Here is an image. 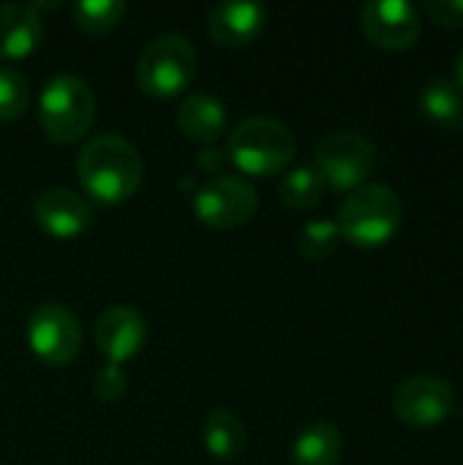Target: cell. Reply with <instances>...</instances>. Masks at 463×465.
Masks as SVG:
<instances>
[{
	"label": "cell",
	"instance_id": "cell-11",
	"mask_svg": "<svg viewBox=\"0 0 463 465\" xmlns=\"http://www.w3.org/2000/svg\"><path fill=\"white\" fill-rule=\"evenodd\" d=\"M147 343V324L131 305H112L96 322V346L112 365L134 360Z\"/></svg>",
	"mask_w": 463,
	"mask_h": 465
},
{
	"label": "cell",
	"instance_id": "cell-7",
	"mask_svg": "<svg viewBox=\"0 0 463 465\" xmlns=\"http://www.w3.org/2000/svg\"><path fill=\"white\" fill-rule=\"evenodd\" d=\"M257 191L235 174H216L191 196L194 215L210 229H235L248 223L257 213Z\"/></svg>",
	"mask_w": 463,
	"mask_h": 465
},
{
	"label": "cell",
	"instance_id": "cell-5",
	"mask_svg": "<svg viewBox=\"0 0 463 465\" xmlns=\"http://www.w3.org/2000/svg\"><path fill=\"white\" fill-rule=\"evenodd\" d=\"M199 71L194 44L180 33L156 35L136 60V84L156 98H175L186 93Z\"/></svg>",
	"mask_w": 463,
	"mask_h": 465
},
{
	"label": "cell",
	"instance_id": "cell-13",
	"mask_svg": "<svg viewBox=\"0 0 463 465\" xmlns=\"http://www.w3.org/2000/svg\"><path fill=\"white\" fill-rule=\"evenodd\" d=\"M265 22H267L265 5L251 0H235V3H218L210 11L207 30L216 44L226 49H240L248 46L265 30Z\"/></svg>",
	"mask_w": 463,
	"mask_h": 465
},
{
	"label": "cell",
	"instance_id": "cell-12",
	"mask_svg": "<svg viewBox=\"0 0 463 465\" xmlns=\"http://www.w3.org/2000/svg\"><path fill=\"white\" fill-rule=\"evenodd\" d=\"M33 215L41 232H46L55 240H74L85 234L93 223L90 204L68 188L44 191L33 204Z\"/></svg>",
	"mask_w": 463,
	"mask_h": 465
},
{
	"label": "cell",
	"instance_id": "cell-1",
	"mask_svg": "<svg viewBox=\"0 0 463 465\" xmlns=\"http://www.w3.org/2000/svg\"><path fill=\"white\" fill-rule=\"evenodd\" d=\"M76 174L85 193L98 204H123L142 183V158L123 136L98 134L82 147Z\"/></svg>",
	"mask_w": 463,
	"mask_h": 465
},
{
	"label": "cell",
	"instance_id": "cell-24",
	"mask_svg": "<svg viewBox=\"0 0 463 465\" xmlns=\"http://www.w3.org/2000/svg\"><path fill=\"white\" fill-rule=\"evenodd\" d=\"M423 8L437 25H463V0H428Z\"/></svg>",
	"mask_w": 463,
	"mask_h": 465
},
{
	"label": "cell",
	"instance_id": "cell-19",
	"mask_svg": "<svg viewBox=\"0 0 463 465\" xmlns=\"http://www.w3.org/2000/svg\"><path fill=\"white\" fill-rule=\"evenodd\" d=\"M325 188L327 183L322 180L317 166H297L284 174L278 193H281V202L289 204L292 210H311L322 202Z\"/></svg>",
	"mask_w": 463,
	"mask_h": 465
},
{
	"label": "cell",
	"instance_id": "cell-14",
	"mask_svg": "<svg viewBox=\"0 0 463 465\" xmlns=\"http://www.w3.org/2000/svg\"><path fill=\"white\" fill-rule=\"evenodd\" d=\"M41 38H44V22L30 3L0 5V60H22L33 54Z\"/></svg>",
	"mask_w": 463,
	"mask_h": 465
},
{
	"label": "cell",
	"instance_id": "cell-4",
	"mask_svg": "<svg viewBox=\"0 0 463 465\" xmlns=\"http://www.w3.org/2000/svg\"><path fill=\"white\" fill-rule=\"evenodd\" d=\"M38 120L46 139L55 144L82 139L96 120V95L90 84L74 74L52 76L38 98Z\"/></svg>",
	"mask_w": 463,
	"mask_h": 465
},
{
	"label": "cell",
	"instance_id": "cell-9",
	"mask_svg": "<svg viewBox=\"0 0 463 465\" xmlns=\"http://www.w3.org/2000/svg\"><path fill=\"white\" fill-rule=\"evenodd\" d=\"M456 392L439 376H415L396 387L393 411L412 428H428L453 414Z\"/></svg>",
	"mask_w": 463,
	"mask_h": 465
},
{
	"label": "cell",
	"instance_id": "cell-2",
	"mask_svg": "<svg viewBox=\"0 0 463 465\" xmlns=\"http://www.w3.org/2000/svg\"><path fill=\"white\" fill-rule=\"evenodd\" d=\"M404 221V204L390 185L366 183L355 188L338 210V232L357 248L385 245Z\"/></svg>",
	"mask_w": 463,
	"mask_h": 465
},
{
	"label": "cell",
	"instance_id": "cell-3",
	"mask_svg": "<svg viewBox=\"0 0 463 465\" xmlns=\"http://www.w3.org/2000/svg\"><path fill=\"white\" fill-rule=\"evenodd\" d=\"M297 142L292 131L276 117H248L232 134L226 158L235 169L251 177H270L284 172L295 158Z\"/></svg>",
	"mask_w": 463,
	"mask_h": 465
},
{
	"label": "cell",
	"instance_id": "cell-18",
	"mask_svg": "<svg viewBox=\"0 0 463 465\" xmlns=\"http://www.w3.org/2000/svg\"><path fill=\"white\" fill-rule=\"evenodd\" d=\"M205 450L216 460H237L246 450V428L229 409H216L205 420Z\"/></svg>",
	"mask_w": 463,
	"mask_h": 465
},
{
	"label": "cell",
	"instance_id": "cell-16",
	"mask_svg": "<svg viewBox=\"0 0 463 465\" xmlns=\"http://www.w3.org/2000/svg\"><path fill=\"white\" fill-rule=\"evenodd\" d=\"M423 114L448 134L463 131V90L448 76H437L420 90Z\"/></svg>",
	"mask_w": 463,
	"mask_h": 465
},
{
	"label": "cell",
	"instance_id": "cell-26",
	"mask_svg": "<svg viewBox=\"0 0 463 465\" xmlns=\"http://www.w3.org/2000/svg\"><path fill=\"white\" fill-rule=\"evenodd\" d=\"M453 82L463 90V49L458 52V57H456V79H453Z\"/></svg>",
	"mask_w": 463,
	"mask_h": 465
},
{
	"label": "cell",
	"instance_id": "cell-25",
	"mask_svg": "<svg viewBox=\"0 0 463 465\" xmlns=\"http://www.w3.org/2000/svg\"><path fill=\"white\" fill-rule=\"evenodd\" d=\"M196 163H199V169H205V172H221V166L226 163V155H224V150H205V153H199V158H196Z\"/></svg>",
	"mask_w": 463,
	"mask_h": 465
},
{
	"label": "cell",
	"instance_id": "cell-23",
	"mask_svg": "<svg viewBox=\"0 0 463 465\" xmlns=\"http://www.w3.org/2000/svg\"><path fill=\"white\" fill-rule=\"evenodd\" d=\"M126 387H128V376H126V371H123L120 365L106 362V365H101V368L96 371V376H93V392H96V398H98L101 403H115V401H120L123 392H126Z\"/></svg>",
	"mask_w": 463,
	"mask_h": 465
},
{
	"label": "cell",
	"instance_id": "cell-10",
	"mask_svg": "<svg viewBox=\"0 0 463 465\" xmlns=\"http://www.w3.org/2000/svg\"><path fill=\"white\" fill-rule=\"evenodd\" d=\"M360 25L382 49H409L423 33V16L407 0H368L360 8Z\"/></svg>",
	"mask_w": 463,
	"mask_h": 465
},
{
	"label": "cell",
	"instance_id": "cell-22",
	"mask_svg": "<svg viewBox=\"0 0 463 465\" xmlns=\"http://www.w3.org/2000/svg\"><path fill=\"white\" fill-rule=\"evenodd\" d=\"M27 101H30V87L25 74L11 65H0V123L22 117Z\"/></svg>",
	"mask_w": 463,
	"mask_h": 465
},
{
	"label": "cell",
	"instance_id": "cell-20",
	"mask_svg": "<svg viewBox=\"0 0 463 465\" xmlns=\"http://www.w3.org/2000/svg\"><path fill=\"white\" fill-rule=\"evenodd\" d=\"M126 14L123 0H79L71 5V16L79 30L90 35H106L112 33Z\"/></svg>",
	"mask_w": 463,
	"mask_h": 465
},
{
	"label": "cell",
	"instance_id": "cell-6",
	"mask_svg": "<svg viewBox=\"0 0 463 465\" xmlns=\"http://www.w3.org/2000/svg\"><path fill=\"white\" fill-rule=\"evenodd\" d=\"M317 172L333 188H360L377 166V144L357 131H333L317 144Z\"/></svg>",
	"mask_w": 463,
	"mask_h": 465
},
{
	"label": "cell",
	"instance_id": "cell-8",
	"mask_svg": "<svg viewBox=\"0 0 463 465\" xmlns=\"http://www.w3.org/2000/svg\"><path fill=\"white\" fill-rule=\"evenodd\" d=\"M25 338L30 351L52 368L68 365L82 349V327L79 319L60 302L38 305L25 327Z\"/></svg>",
	"mask_w": 463,
	"mask_h": 465
},
{
	"label": "cell",
	"instance_id": "cell-15",
	"mask_svg": "<svg viewBox=\"0 0 463 465\" xmlns=\"http://www.w3.org/2000/svg\"><path fill=\"white\" fill-rule=\"evenodd\" d=\"M177 128L199 144H213L226 131V106L210 93H188L177 106Z\"/></svg>",
	"mask_w": 463,
	"mask_h": 465
},
{
	"label": "cell",
	"instance_id": "cell-17",
	"mask_svg": "<svg viewBox=\"0 0 463 465\" xmlns=\"http://www.w3.org/2000/svg\"><path fill=\"white\" fill-rule=\"evenodd\" d=\"M341 430L333 422H314L308 425L292 444V463L295 465H338L341 460Z\"/></svg>",
	"mask_w": 463,
	"mask_h": 465
},
{
	"label": "cell",
	"instance_id": "cell-21",
	"mask_svg": "<svg viewBox=\"0 0 463 465\" xmlns=\"http://www.w3.org/2000/svg\"><path fill=\"white\" fill-rule=\"evenodd\" d=\"M341 242V232L336 221H311L306 223L297 237H295V248L303 259L308 262H322L327 259Z\"/></svg>",
	"mask_w": 463,
	"mask_h": 465
}]
</instances>
